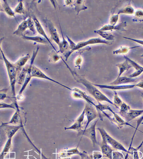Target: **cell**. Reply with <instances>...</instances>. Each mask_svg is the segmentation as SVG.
<instances>
[{
  "label": "cell",
  "instance_id": "1",
  "mask_svg": "<svg viewBox=\"0 0 143 159\" xmlns=\"http://www.w3.org/2000/svg\"><path fill=\"white\" fill-rule=\"evenodd\" d=\"M61 59H62V60L65 63L67 68L68 69V70L71 73L74 79L75 80H76L78 83L83 85L85 87L88 92L95 99V100L97 101L98 103H101L102 102H108L115 106L113 102L111 101L99 89L95 86L93 83H91L84 76L79 75L76 71L72 70L68 64L65 61V60L62 59V58Z\"/></svg>",
  "mask_w": 143,
  "mask_h": 159
},
{
  "label": "cell",
  "instance_id": "2",
  "mask_svg": "<svg viewBox=\"0 0 143 159\" xmlns=\"http://www.w3.org/2000/svg\"><path fill=\"white\" fill-rule=\"evenodd\" d=\"M66 37L69 44V50L65 54V61H67L71 54L75 51L81 49L87 46L96 44H104L111 45L113 43V42H109L100 38H93L87 40L76 43L68 36H67Z\"/></svg>",
  "mask_w": 143,
  "mask_h": 159
},
{
  "label": "cell",
  "instance_id": "3",
  "mask_svg": "<svg viewBox=\"0 0 143 159\" xmlns=\"http://www.w3.org/2000/svg\"><path fill=\"white\" fill-rule=\"evenodd\" d=\"M2 56L4 64H5L9 78L10 83L12 90V95L14 99H16V83L17 71L14 64L12 63L7 59L3 51H2Z\"/></svg>",
  "mask_w": 143,
  "mask_h": 159
},
{
  "label": "cell",
  "instance_id": "4",
  "mask_svg": "<svg viewBox=\"0 0 143 159\" xmlns=\"http://www.w3.org/2000/svg\"><path fill=\"white\" fill-rule=\"evenodd\" d=\"M119 110L121 116L128 123L143 114V110H132L129 105L123 102Z\"/></svg>",
  "mask_w": 143,
  "mask_h": 159
},
{
  "label": "cell",
  "instance_id": "5",
  "mask_svg": "<svg viewBox=\"0 0 143 159\" xmlns=\"http://www.w3.org/2000/svg\"><path fill=\"white\" fill-rule=\"evenodd\" d=\"M39 50V47H37L36 49L34 50L32 57L30 59V64L28 65L27 72L26 74V79H25L24 83L22 85L21 89L19 91V94L16 97V99H17V100H21L20 99H21V98L23 92L26 89V87H27L29 83H30L31 78H32L31 76V68H32L33 66L34 65V61H35V59L37 56V54H38Z\"/></svg>",
  "mask_w": 143,
  "mask_h": 159
},
{
  "label": "cell",
  "instance_id": "6",
  "mask_svg": "<svg viewBox=\"0 0 143 159\" xmlns=\"http://www.w3.org/2000/svg\"><path fill=\"white\" fill-rule=\"evenodd\" d=\"M85 115L87 117L86 124L85 129H86L90 124L95 119L99 118L101 120H103V118L100 113H99L94 106L90 103H86L84 109Z\"/></svg>",
  "mask_w": 143,
  "mask_h": 159
},
{
  "label": "cell",
  "instance_id": "7",
  "mask_svg": "<svg viewBox=\"0 0 143 159\" xmlns=\"http://www.w3.org/2000/svg\"><path fill=\"white\" fill-rule=\"evenodd\" d=\"M97 129L100 132V134H102L104 136L106 139L107 143L113 148L115 149V150H119V151L124 152H127L128 150L125 148L124 146L116 140V139H114L113 137L108 133V132L104 128L99 127L97 128Z\"/></svg>",
  "mask_w": 143,
  "mask_h": 159
},
{
  "label": "cell",
  "instance_id": "8",
  "mask_svg": "<svg viewBox=\"0 0 143 159\" xmlns=\"http://www.w3.org/2000/svg\"><path fill=\"white\" fill-rule=\"evenodd\" d=\"M99 121V119H97L96 121H95L89 127L79 133L78 134V135L84 136L89 138L91 141L94 147L98 144L96 138V127L97 124Z\"/></svg>",
  "mask_w": 143,
  "mask_h": 159
},
{
  "label": "cell",
  "instance_id": "9",
  "mask_svg": "<svg viewBox=\"0 0 143 159\" xmlns=\"http://www.w3.org/2000/svg\"><path fill=\"white\" fill-rule=\"evenodd\" d=\"M31 76L32 78H37L44 79V80L50 81L51 82H54V83L57 84L62 86V87L66 89H68L70 91H72V89L70 88V87H67V86L65 85L62 84L60 83V82L55 80L54 79L51 78L49 76L46 75L40 69L36 67V66L34 65L33 66L32 68H31Z\"/></svg>",
  "mask_w": 143,
  "mask_h": 159
},
{
  "label": "cell",
  "instance_id": "10",
  "mask_svg": "<svg viewBox=\"0 0 143 159\" xmlns=\"http://www.w3.org/2000/svg\"><path fill=\"white\" fill-rule=\"evenodd\" d=\"M22 127V126L21 125H15L7 124L5 122L2 123L0 126V128H2L3 130L8 139H12L13 137L16 134V132Z\"/></svg>",
  "mask_w": 143,
  "mask_h": 159
},
{
  "label": "cell",
  "instance_id": "11",
  "mask_svg": "<svg viewBox=\"0 0 143 159\" xmlns=\"http://www.w3.org/2000/svg\"><path fill=\"white\" fill-rule=\"evenodd\" d=\"M43 21L44 24H45L46 27L48 29L51 38L58 45L61 40L59 38L56 28L54 26V24L50 20L47 18L44 19Z\"/></svg>",
  "mask_w": 143,
  "mask_h": 159
},
{
  "label": "cell",
  "instance_id": "12",
  "mask_svg": "<svg viewBox=\"0 0 143 159\" xmlns=\"http://www.w3.org/2000/svg\"><path fill=\"white\" fill-rule=\"evenodd\" d=\"M85 112L83 110L82 113L79 116L77 119L74 123L70 127H65V130H72L77 131L79 133L82 132L84 130L83 129V127H84L85 118Z\"/></svg>",
  "mask_w": 143,
  "mask_h": 159
},
{
  "label": "cell",
  "instance_id": "13",
  "mask_svg": "<svg viewBox=\"0 0 143 159\" xmlns=\"http://www.w3.org/2000/svg\"><path fill=\"white\" fill-rule=\"evenodd\" d=\"M100 135L102 140L100 144V147L101 149L103 157H105L109 159H112L113 153L114 150H113V148L107 143L104 136L102 134Z\"/></svg>",
  "mask_w": 143,
  "mask_h": 159
},
{
  "label": "cell",
  "instance_id": "14",
  "mask_svg": "<svg viewBox=\"0 0 143 159\" xmlns=\"http://www.w3.org/2000/svg\"><path fill=\"white\" fill-rule=\"evenodd\" d=\"M95 86L100 89H105L113 91L123 90L132 89L136 87V84L121 85H111L109 84H93Z\"/></svg>",
  "mask_w": 143,
  "mask_h": 159
},
{
  "label": "cell",
  "instance_id": "15",
  "mask_svg": "<svg viewBox=\"0 0 143 159\" xmlns=\"http://www.w3.org/2000/svg\"><path fill=\"white\" fill-rule=\"evenodd\" d=\"M33 20H34V23H35V27L36 28V31L41 35V36L45 38L48 41L49 44L52 46L53 49H54L55 52H58L55 47L53 46V43H52L51 41L49 39V37H48L47 34H46L45 31L44 29H43V27L42 25H41L40 22L39 20L37 19V18L35 16H34L32 18Z\"/></svg>",
  "mask_w": 143,
  "mask_h": 159
},
{
  "label": "cell",
  "instance_id": "16",
  "mask_svg": "<svg viewBox=\"0 0 143 159\" xmlns=\"http://www.w3.org/2000/svg\"><path fill=\"white\" fill-rule=\"evenodd\" d=\"M127 24L126 21L122 22L121 23L115 25H112L107 24L104 25L102 27L99 29L101 31H127L126 30Z\"/></svg>",
  "mask_w": 143,
  "mask_h": 159
},
{
  "label": "cell",
  "instance_id": "17",
  "mask_svg": "<svg viewBox=\"0 0 143 159\" xmlns=\"http://www.w3.org/2000/svg\"><path fill=\"white\" fill-rule=\"evenodd\" d=\"M124 57L125 59H127L129 62L130 64L135 70V72L130 75L128 77L131 78H135L138 77V76L141 75V74L143 72V66L139 65V64H138L137 63L134 61L131 60L128 57L125 56H124Z\"/></svg>",
  "mask_w": 143,
  "mask_h": 159
},
{
  "label": "cell",
  "instance_id": "18",
  "mask_svg": "<svg viewBox=\"0 0 143 159\" xmlns=\"http://www.w3.org/2000/svg\"><path fill=\"white\" fill-rule=\"evenodd\" d=\"M137 80L134 78H131L127 76H120L117 78V79L111 83L109 84V85H126L129 83H133L137 82Z\"/></svg>",
  "mask_w": 143,
  "mask_h": 159
},
{
  "label": "cell",
  "instance_id": "19",
  "mask_svg": "<svg viewBox=\"0 0 143 159\" xmlns=\"http://www.w3.org/2000/svg\"><path fill=\"white\" fill-rule=\"evenodd\" d=\"M22 38L26 40L32 41V42H35L36 43L44 44H49L48 41L42 36H27L26 35H22Z\"/></svg>",
  "mask_w": 143,
  "mask_h": 159
},
{
  "label": "cell",
  "instance_id": "20",
  "mask_svg": "<svg viewBox=\"0 0 143 159\" xmlns=\"http://www.w3.org/2000/svg\"><path fill=\"white\" fill-rule=\"evenodd\" d=\"M116 66L118 68L119 70L118 76L117 78L120 77L123 73L128 71L130 69L133 67L129 62L126 59L123 62L116 64Z\"/></svg>",
  "mask_w": 143,
  "mask_h": 159
},
{
  "label": "cell",
  "instance_id": "21",
  "mask_svg": "<svg viewBox=\"0 0 143 159\" xmlns=\"http://www.w3.org/2000/svg\"><path fill=\"white\" fill-rule=\"evenodd\" d=\"M30 59V54H27L26 55L21 57L16 62L14 63V65L17 71V74L21 71L23 68L25 66L26 63Z\"/></svg>",
  "mask_w": 143,
  "mask_h": 159
},
{
  "label": "cell",
  "instance_id": "22",
  "mask_svg": "<svg viewBox=\"0 0 143 159\" xmlns=\"http://www.w3.org/2000/svg\"><path fill=\"white\" fill-rule=\"evenodd\" d=\"M60 30L62 35V40L60 41V43L58 45L59 47V51H58V53H60L61 54H64L65 52H67V51L68 50L69 48V44L68 42L65 39L64 36L63 34L61 26L60 25Z\"/></svg>",
  "mask_w": 143,
  "mask_h": 159
},
{
  "label": "cell",
  "instance_id": "23",
  "mask_svg": "<svg viewBox=\"0 0 143 159\" xmlns=\"http://www.w3.org/2000/svg\"><path fill=\"white\" fill-rule=\"evenodd\" d=\"M85 1L83 0L73 1V6L75 7V11L77 15H78L81 11L88 9V7L85 5Z\"/></svg>",
  "mask_w": 143,
  "mask_h": 159
},
{
  "label": "cell",
  "instance_id": "24",
  "mask_svg": "<svg viewBox=\"0 0 143 159\" xmlns=\"http://www.w3.org/2000/svg\"><path fill=\"white\" fill-rule=\"evenodd\" d=\"M28 70V65L24 66L21 71L17 74L16 79V82L18 84L22 85L26 79V74Z\"/></svg>",
  "mask_w": 143,
  "mask_h": 159
},
{
  "label": "cell",
  "instance_id": "25",
  "mask_svg": "<svg viewBox=\"0 0 143 159\" xmlns=\"http://www.w3.org/2000/svg\"><path fill=\"white\" fill-rule=\"evenodd\" d=\"M95 33L98 34L101 36L105 40L109 41V42H113L115 40V36L111 33L108 31H104L97 30L94 31Z\"/></svg>",
  "mask_w": 143,
  "mask_h": 159
},
{
  "label": "cell",
  "instance_id": "26",
  "mask_svg": "<svg viewBox=\"0 0 143 159\" xmlns=\"http://www.w3.org/2000/svg\"><path fill=\"white\" fill-rule=\"evenodd\" d=\"M28 29V26L27 21L26 19L18 25L17 29L13 33V34L17 35V36H20L22 35L23 33Z\"/></svg>",
  "mask_w": 143,
  "mask_h": 159
},
{
  "label": "cell",
  "instance_id": "27",
  "mask_svg": "<svg viewBox=\"0 0 143 159\" xmlns=\"http://www.w3.org/2000/svg\"><path fill=\"white\" fill-rule=\"evenodd\" d=\"M77 147L76 148L70 149L69 150H64L62 151L61 152L59 153V156L61 157H66L72 156V155L77 154L80 155H81V152L79 151L78 150Z\"/></svg>",
  "mask_w": 143,
  "mask_h": 159
},
{
  "label": "cell",
  "instance_id": "28",
  "mask_svg": "<svg viewBox=\"0 0 143 159\" xmlns=\"http://www.w3.org/2000/svg\"><path fill=\"white\" fill-rule=\"evenodd\" d=\"M20 111L18 107H17L15 113L13 115L12 117L8 122H5L7 124L15 125H16L20 123L21 120V116L20 115Z\"/></svg>",
  "mask_w": 143,
  "mask_h": 159
},
{
  "label": "cell",
  "instance_id": "29",
  "mask_svg": "<svg viewBox=\"0 0 143 159\" xmlns=\"http://www.w3.org/2000/svg\"><path fill=\"white\" fill-rule=\"evenodd\" d=\"M135 10L132 6L130 3L128 5L126 6L124 8L120 10L117 14L119 15L121 14H127V15H133L135 13Z\"/></svg>",
  "mask_w": 143,
  "mask_h": 159
},
{
  "label": "cell",
  "instance_id": "30",
  "mask_svg": "<svg viewBox=\"0 0 143 159\" xmlns=\"http://www.w3.org/2000/svg\"><path fill=\"white\" fill-rule=\"evenodd\" d=\"M2 7V8H3V11L5 12L7 15L11 17H15V12L10 7L9 4H8V2H7V1H6V0H3V1Z\"/></svg>",
  "mask_w": 143,
  "mask_h": 159
},
{
  "label": "cell",
  "instance_id": "31",
  "mask_svg": "<svg viewBox=\"0 0 143 159\" xmlns=\"http://www.w3.org/2000/svg\"><path fill=\"white\" fill-rule=\"evenodd\" d=\"M12 139H7L3 150L0 154V159H4L6 155L9 152L11 147H12Z\"/></svg>",
  "mask_w": 143,
  "mask_h": 159
},
{
  "label": "cell",
  "instance_id": "32",
  "mask_svg": "<svg viewBox=\"0 0 143 159\" xmlns=\"http://www.w3.org/2000/svg\"><path fill=\"white\" fill-rule=\"evenodd\" d=\"M139 47H140V46L131 47H126V46H121L118 49L115 50L113 52V54H125L128 53L130 50Z\"/></svg>",
  "mask_w": 143,
  "mask_h": 159
},
{
  "label": "cell",
  "instance_id": "33",
  "mask_svg": "<svg viewBox=\"0 0 143 159\" xmlns=\"http://www.w3.org/2000/svg\"><path fill=\"white\" fill-rule=\"evenodd\" d=\"M132 21L135 23H143V10L139 9L135 11Z\"/></svg>",
  "mask_w": 143,
  "mask_h": 159
},
{
  "label": "cell",
  "instance_id": "34",
  "mask_svg": "<svg viewBox=\"0 0 143 159\" xmlns=\"http://www.w3.org/2000/svg\"><path fill=\"white\" fill-rule=\"evenodd\" d=\"M113 104H114L115 107L116 108L119 109V107H120L121 104L123 102V101L118 96L116 91H113Z\"/></svg>",
  "mask_w": 143,
  "mask_h": 159
},
{
  "label": "cell",
  "instance_id": "35",
  "mask_svg": "<svg viewBox=\"0 0 143 159\" xmlns=\"http://www.w3.org/2000/svg\"><path fill=\"white\" fill-rule=\"evenodd\" d=\"M15 13L16 14H24L25 12V8H24V4H23L22 1H19V3L14 10Z\"/></svg>",
  "mask_w": 143,
  "mask_h": 159
},
{
  "label": "cell",
  "instance_id": "36",
  "mask_svg": "<svg viewBox=\"0 0 143 159\" xmlns=\"http://www.w3.org/2000/svg\"><path fill=\"white\" fill-rule=\"evenodd\" d=\"M27 21L28 26V29L34 34L37 32L36 31V28L35 27V23H34V20H33L32 18L31 17H29L26 19Z\"/></svg>",
  "mask_w": 143,
  "mask_h": 159
},
{
  "label": "cell",
  "instance_id": "37",
  "mask_svg": "<svg viewBox=\"0 0 143 159\" xmlns=\"http://www.w3.org/2000/svg\"><path fill=\"white\" fill-rule=\"evenodd\" d=\"M16 104H14L13 103L8 104H7V103L0 102V109L9 108L16 110Z\"/></svg>",
  "mask_w": 143,
  "mask_h": 159
},
{
  "label": "cell",
  "instance_id": "38",
  "mask_svg": "<svg viewBox=\"0 0 143 159\" xmlns=\"http://www.w3.org/2000/svg\"><path fill=\"white\" fill-rule=\"evenodd\" d=\"M119 19V15L117 14H113L110 17L109 20V25H115L118 21Z\"/></svg>",
  "mask_w": 143,
  "mask_h": 159
},
{
  "label": "cell",
  "instance_id": "39",
  "mask_svg": "<svg viewBox=\"0 0 143 159\" xmlns=\"http://www.w3.org/2000/svg\"><path fill=\"white\" fill-rule=\"evenodd\" d=\"M58 52H55V53H52V55L50 56L49 60H51V62H56L58 61L60 59H62V57L58 55Z\"/></svg>",
  "mask_w": 143,
  "mask_h": 159
},
{
  "label": "cell",
  "instance_id": "40",
  "mask_svg": "<svg viewBox=\"0 0 143 159\" xmlns=\"http://www.w3.org/2000/svg\"><path fill=\"white\" fill-rule=\"evenodd\" d=\"M123 38L127 39L133 42H136V43H139L141 45L143 46V40H142L137 39L131 38L123 37Z\"/></svg>",
  "mask_w": 143,
  "mask_h": 159
},
{
  "label": "cell",
  "instance_id": "41",
  "mask_svg": "<svg viewBox=\"0 0 143 159\" xmlns=\"http://www.w3.org/2000/svg\"><path fill=\"white\" fill-rule=\"evenodd\" d=\"M82 62V58L81 56L77 57L75 61L76 67H78L80 69L81 64Z\"/></svg>",
  "mask_w": 143,
  "mask_h": 159
},
{
  "label": "cell",
  "instance_id": "42",
  "mask_svg": "<svg viewBox=\"0 0 143 159\" xmlns=\"http://www.w3.org/2000/svg\"><path fill=\"white\" fill-rule=\"evenodd\" d=\"M4 39V37H3L2 38L0 39V60H3V56H2V51L3 50L2 49L1 45H2V42H3Z\"/></svg>",
  "mask_w": 143,
  "mask_h": 159
},
{
  "label": "cell",
  "instance_id": "43",
  "mask_svg": "<svg viewBox=\"0 0 143 159\" xmlns=\"http://www.w3.org/2000/svg\"><path fill=\"white\" fill-rule=\"evenodd\" d=\"M64 3L65 6H73V1H65Z\"/></svg>",
  "mask_w": 143,
  "mask_h": 159
},
{
  "label": "cell",
  "instance_id": "44",
  "mask_svg": "<svg viewBox=\"0 0 143 159\" xmlns=\"http://www.w3.org/2000/svg\"><path fill=\"white\" fill-rule=\"evenodd\" d=\"M136 87H139V88L143 89V79L139 81L138 83L136 84Z\"/></svg>",
  "mask_w": 143,
  "mask_h": 159
},
{
  "label": "cell",
  "instance_id": "45",
  "mask_svg": "<svg viewBox=\"0 0 143 159\" xmlns=\"http://www.w3.org/2000/svg\"><path fill=\"white\" fill-rule=\"evenodd\" d=\"M4 12L3 11V8H2V4H1V2H0V12Z\"/></svg>",
  "mask_w": 143,
  "mask_h": 159
},
{
  "label": "cell",
  "instance_id": "46",
  "mask_svg": "<svg viewBox=\"0 0 143 159\" xmlns=\"http://www.w3.org/2000/svg\"><path fill=\"white\" fill-rule=\"evenodd\" d=\"M141 97L142 98L143 100V93H141Z\"/></svg>",
  "mask_w": 143,
  "mask_h": 159
},
{
  "label": "cell",
  "instance_id": "47",
  "mask_svg": "<svg viewBox=\"0 0 143 159\" xmlns=\"http://www.w3.org/2000/svg\"><path fill=\"white\" fill-rule=\"evenodd\" d=\"M141 57H143V54H142L141 56Z\"/></svg>",
  "mask_w": 143,
  "mask_h": 159
}]
</instances>
